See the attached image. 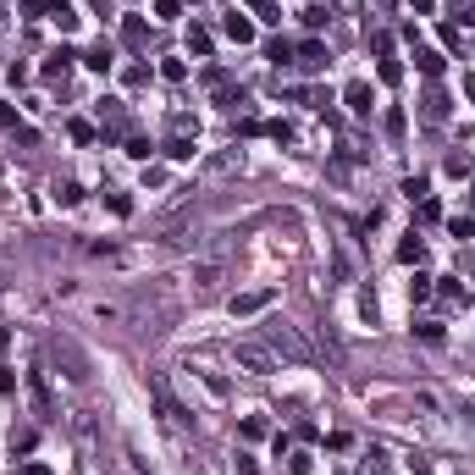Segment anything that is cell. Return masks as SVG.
Masks as SVG:
<instances>
[{"instance_id": "11", "label": "cell", "mask_w": 475, "mask_h": 475, "mask_svg": "<svg viewBox=\"0 0 475 475\" xmlns=\"http://www.w3.org/2000/svg\"><path fill=\"white\" fill-rule=\"evenodd\" d=\"M315 343H321V354H331V365H343V337L331 326H315Z\"/></svg>"}, {"instance_id": "6", "label": "cell", "mask_w": 475, "mask_h": 475, "mask_svg": "<svg viewBox=\"0 0 475 475\" xmlns=\"http://www.w3.org/2000/svg\"><path fill=\"white\" fill-rule=\"evenodd\" d=\"M293 56H299V66H310V72H321V66H326V44H321V39H304L299 50H293Z\"/></svg>"}, {"instance_id": "19", "label": "cell", "mask_w": 475, "mask_h": 475, "mask_svg": "<svg viewBox=\"0 0 475 475\" xmlns=\"http://www.w3.org/2000/svg\"><path fill=\"white\" fill-rule=\"evenodd\" d=\"M420 254H426V244H420V238H404V244H398V260H404V266H414V260H420Z\"/></svg>"}, {"instance_id": "27", "label": "cell", "mask_w": 475, "mask_h": 475, "mask_svg": "<svg viewBox=\"0 0 475 475\" xmlns=\"http://www.w3.org/2000/svg\"><path fill=\"white\" fill-rule=\"evenodd\" d=\"M105 205L116 210V216H127V210H133V199H127V194H105Z\"/></svg>"}, {"instance_id": "32", "label": "cell", "mask_w": 475, "mask_h": 475, "mask_svg": "<svg viewBox=\"0 0 475 475\" xmlns=\"http://www.w3.org/2000/svg\"><path fill=\"white\" fill-rule=\"evenodd\" d=\"M22 11H28V17H39V11H50V0H22Z\"/></svg>"}, {"instance_id": "16", "label": "cell", "mask_w": 475, "mask_h": 475, "mask_svg": "<svg viewBox=\"0 0 475 475\" xmlns=\"http://www.w3.org/2000/svg\"><path fill=\"white\" fill-rule=\"evenodd\" d=\"M50 17L61 22V34H72V28H78V11H72L66 0H50Z\"/></svg>"}, {"instance_id": "17", "label": "cell", "mask_w": 475, "mask_h": 475, "mask_svg": "<svg viewBox=\"0 0 475 475\" xmlns=\"http://www.w3.org/2000/svg\"><path fill=\"white\" fill-rule=\"evenodd\" d=\"M122 39L133 44V50H144V39H149V28H144V22H139V17H127V22H122Z\"/></svg>"}, {"instance_id": "21", "label": "cell", "mask_w": 475, "mask_h": 475, "mask_svg": "<svg viewBox=\"0 0 475 475\" xmlns=\"http://www.w3.org/2000/svg\"><path fill=\"white\" fill-rule=\"evenodd\" d=\"M34 436H39L34 426H17V431H11V448H17V454H28V448H34Z\"/></svg>"}, {"instance_id": "12", "label": "cell", "mask_w": 475, "mask_h": 475, "mask_svg": "<svg viewBox=\"0 0 475 475\" xmlns=\"http://www.w3.org/2000/svg\"><path fill=\"white\" fill-rule=\"evenodd\" d=\"M66 66H72V50H50V61H44V78H66Z\"/></svg>"}, {"instance_id": "5", "label": "cell", "mask_w": 475, "mask_h": 475, "mask_svg": "<svg viewBox=\"0 0 475 475\" xmlns=\"http://www.w3.org/2000/svg\"><path fill=\"white\" fill-rule=\"evenodd\" d=\"M271 299H276L271 288H266V293H238V299H232V315H260Z\"/></svg>"}, {"instance_id": "9", "label": "cell", "mask_w": 475, "mask_h": 475, "mask_svg": "<svg viewBox=\"0 0 475 475\" xmlns=\"http://www.w3.org/2000/svg\"><path fill=\"white\" fill-rule=\"evenodd\" d=\"M343 100H349L354 116H371V83H349V94H343Z\"/></svg>"}, {"instance_id": "26", "label": "cell", "mask_w": 475, "mask_h": 475, "mask_svg": "<svg viewBox=\"0 0 475 475\" xmlns=\"http://www.w3.org/2000/svg\"><path fill=\"white\" fill-rule=\"evenodd\" d=\"M244 6H254V11H260L266 22H276V0H244Z\"/></svg>"}, {"instance_id": "13", "label": "cell", "mask_w": 475, "mask_h": 475, "mask_svg": "<svg viewBox=\"0 0 475 475\" xmlns=\"http://www.w3.org/2000/svg\"><path fill=\"white\" fill-rule=\"evenodd\" d=\"M28 387H34V404H39V414H50V387H44V371H28Z\"/></svg>"}, {"instance_id": "18", "label": "cell", "mask_w": 475, "mask_h": 475, "mask_svg": "<svg viewBox=\"0 0 475 475\" xmlns=\"http://www.w3.org/2000/svg\"><path fill=\"white\" fill-rule=\"evenodd\" d=\"M83 66H94V72H111V44H94V50H89V56H83Z\"/></svg>"}, {"instance_id": "31", "label": "cell", "mask_w": 475, "mask_h": 475, "mask_svg": "<svg viewBox=\"0 0 475 475\" xmlns=\"http://www.w3.org/2000/svg\"><path fill=\"white\" fill-rule=\"evenodd\" d=\"M454 238H475V221L464 216V221H454Z\"/></svg>"}, {"instance_id": "33", "label": "cell", "mask_w": 475, "mask_h": 475, "mask_svg": "<svg viewBox=\"0 0 475 475\" xmlns=\"http://www.w3.org/2000/svg\"><path fill=\"white\" fill-rule=\"evenodd\" d=\"M238 475H260V470H254V459H244V454H238Z\"/></svg>"}, {"instance_id": "15", "label": "cell", "mask_w": 475, "mask_h": 475, "mask_svg": "<svg viewBox=\"0 0 475 475\" xmlns=\"http://www.w3.org/2000/svg\"><path fill=\"white\" fill-rule=\"evenodd\" d=\"M166 155H171V161H194V139H188V133H171Z\"/></svg>"}, {"instance_id": "7", "label": "cell", "mask_w": 475, "mask_h": 475, "mask_svg": "<svg viewBox=\"0 0 475 475\" xmlns=\"http://www.w3.org/2000/svg\"><path fill=\"white\" fill-rule=\"evenodd\" d=\"M221 260H199V266H194V282H199V293H210V288H221Z\"/></svg>"}, {"instance_id": "4", "label": "cell", "mask_w": 475, "mask_h": 475, "mask_svg": "<svg viewBox=\"0 0 475 475\" xmlns=\"http://www.w3.org/2000/svg\"><path fill=\"white\" fill-rule=\"evenodd\" d=\"M205 171H210V177H232V171H244V149H221Z\"/></svg>"}, {"instance_id": "29", "label": "cell", "mask_w": 475, "mask_h": 475, "mask_svg": "<svg viewBox=\"0 0 475 475\" xmlns=\"http://www.w3.org/2000/svg\"><path fill=\"white\" fill-rule=\"evenodd\" d=\"M398 78H404V66H398V61H387V56H381V83H398Z\"/></svg>"}, {"instance_id": "20", "label": "cell", "mask_w": 475, "mask_h": 475, "mask_svg": "<svg viewBox=\"0 0 475 475\" xmlns=\"http://www.w3.org/2000/svg\"><path fill=\"white\" fill-rule=\"evenodd\" d=\"M266 56H271L276 66H288V61H293V44H288V39H271V44H266Z\"/></svg>"}, {"instance_id": "25", "label": "cell", "mask_w": 475, "mask_h": 475, "mask_svg": "<svg viewBox=\"0 0 475 475\" xmlns=\"http://www.w3.org/2000/svg\"><path fill=\"white\" fill-rule=\"evenodd\" d=\"M414 331H420V343H431V349L442 343V326H436V321H426V326H414Z\"/></svg>"}, {"instance_id": "8", "label": "cell", "mask_w": 475, "mask_h": 475, "mask_svg": "<svg viewBox=\"0 0 475 475\" xmlns=\"http://www.w3.org/2000/svg\"><path fill=\"white\" fill-rule=\"evenodd\" d=\"M221 34H227V39H238V44H249V39H254V22H249V17H238V11H227Z\"/></svg>"}, {"instance_id": "30", "label": "cell", "mask_w": 475, "mask_h": 475, "mask_svg": "<svg viewBox=\"0 0 475 475\" xmlns=\"http://www.w3.org/2000/svg\"><path fill=\"white\" fill-rule=\"evenodd\" d=\"M0 133H17V111L11 105H0Z\"/></svg>"}, {"instance_id": "23", "label": "cell", "mask_w": 475, "mask_h": 475, "mask_svg": "<svg viewBox=\"0 0 475 475\" xmlns=\"http://www.w3.org/2000/svg\"><path fill=\"white\" fill-rule=\"evenodd\" d=\"M188 50H194V56H210V34H205V28H194V34H188Z\"/></svg>"}, {"instance_id": "10", "label": "cell", "mask_w": 475, "mask_h": 475, "mask_svg": "<svg viewBox=\"0 0 475 475\" xmlns=\"http://www.w3.org/2000/svg\"><path fill=\"white\" fill-rule=\"evenodd\" d=\"M420 116H426V122H442V116H448V94H442V89H431V94L420 100Z\"/></svg>"}, {"instance_id": "28", "label": "cell", "mask_w": 475, "mask_h": 475, "mask_svg": "<svg viewBox=\"0 0 475 475\" xmlns=\"http://www.w3.org/2000/svg\"><path fill=\"white\" fill-rule=\"evenodd\" d=\"M404 127H409V122H404V111H387V133H393V139H404Z\"/></svg>"}, {"instance_id": "14", "label": "cell", "mask_w": 475, "mask_h": 475, "mask_svg": "<svg viewBox=\"0 0 475 475\" xmlns=\"http://www.w3.org/2000/svg\"><path fill=\"white\" fill-rule=\"evenodd\" d=\"M414 66H420V78H442V56H436V50H420Z\"/></svg>"}, {"instance_id": "2", "label": "cell", "mask_w": 475, "mask_h": 475, "mask_svg": "<svg viewBox=\"0 0 475 475\" xmlns=\"http://www.w3.org/2000/svg\"><path fill=\"white\" fill-rule=\"evenodd\" d=\"M266 349H271V354H288V359H299V365H304V359H315V349H310V343H304L293 326H282V321H271V326H266Z\"/></svg>"}, {"instance_id": "3", "label": "cell", "mask_w": 475, "mask_h": 475, "mask_svg": "<svg viewBox=\"0 0 475 475\" xmlns=\"http://www.w3.org/2000/svg\"><path fill=\"white\" fill-rule=\"evenodd\" d=\"M232 359H238V371H249V376H271V371H276L271 349H260V343H238V349H232Z\"/></svg>"}, {"instance_id": "22", "label": "cell", "mask_w": 475, "mask_h": 475, "mask_svg": "<svg viewBox=\"0 0 475 475\" xmlns=\"http://www.w3.org/2000/svg\"><path fill=\"white\" fill-rule=\"evenodd\" d=\"M238 431H244L249 442H260V436H266V420H260V414H249V420H244V426H238Z\"/></svg>"}, {"instance_id": "1", "label": "cell", "mask_w": 475, "mask_h": 475, "mask_svg": "<svg viewBox=\"0 0 475 475\" xmlns=\"http://www.w3.org/2000/svg\"><path fill=\"white\" fill-rule=\"evenodd\" d=\"M50 354H56V365L66 371V381H89V354H83L66 331H56V337H50Z\"/></svg>"}, {"instance_id": "24", "label": "cell", "mask_w": 475, "mask_h": 475, "mask_svg": "<svg viewBox=\"0 0 475 475\" xmlns=\"http://www.w3.org/2000/svg\"><path fill=\"white\" fill-rule=\"evenodd\" d=\"M56 199H61V205H78L83 188H78V183H61V188H56Z\"/></svg>"}, {"instance_id": "34", "label": "cell", "mask_w": 475, "mask_h": 475, "mask_svg": "<svg viewBox=\"0 0 475 475\" xmlns=\"http://www.w3.org/2000/svg\"><path fill=\"white\" fill-rule=\"evenodd\" d=\"M22 475H50V470H44V464H28V470H22Z\"/></svg>"}]
</instances>
